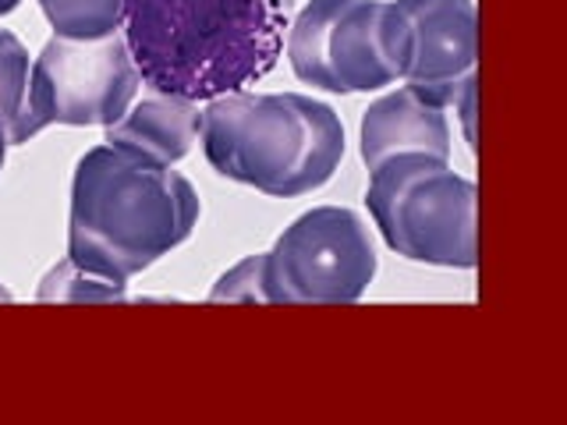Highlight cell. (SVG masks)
<instances>
[{"label":"cell","mask_w":567,"mask_h":425,"mask_svg":"<svg viewBox=\"0 0 567 425\" xmlns=\"http://www.w3.org/2000/svg\"><path fill=\"white\" fill-rule=\"evenodd\" d=\"M295 0H124V43L150 93H241L280 61Z\"/></svg>","instance_id":"obj_1"},{"label":"cell","mask_w":567,"mask_h":425,"mask_svg":"<svg viewBox=\"0 0 567 425\" xmlns=\"http://www.w3.org/2000/svg\"><path fill=\"white\" fill-rule=\"evenodd\" d=\"M199 209V191L185 174L103 142L79 159L71 182L68 259L128 283L188 241Z\"/></svg>","instance_id":"obj_2"},{"label":"cell","mask_w":567,"mask_h":425,"mask_svg":"<svg viewBox=\"0 0 567 425\" xmlns=\"http://www.w3.org/2000/svg\"><path fill=\"white\" fill-rule=\"evenodd\" d=\"M209 167L270 199L323 188L344 159V124L323 100L301 93H224L203 106Z\"/></svg>","instance_id":"obj_3"},{"label":"cell","mask_w":567,"mask_h":425,"mask_svg":"<svg viewBox=\"0 0 567 425\" xmlns=\"http://www.w3.org/2000/svg\"><path fill=\"white\" fill-rule=\"evenodd\" d=\"M369 174L365 206L390 252L472 270L478 262V188L465 174L422 153L390 156Z\"/></svg>","instance_id":"obj_4"},{"label":"cell","mask_w":567,"mask_h":425,"mask_svg":"<svg viewBox=\"0 0 567 425\" xmlns=\"http://www.w3.org/2000/svg\"><path fill=\"white\" fill-rule=\"evenodd\" d=\"M288 61L327 93H377L412 64V25L394 0H309L291 18Z\"/></svg>","instance_id":"obj_5"},{"label":"cell","mask_w":567,"mask_h":425,"mask_svg":"<svg viewBox=\"0 0 567 425\" xmlns=\"http://www.w3.org/2000/svg\"><path fill=\"white\" fill-rule=\"evenodd\" d=\"M138 85L142 75L121 29L100 35V40L53 35L29 68L25 111L11 135V146H22L50 124L111 128L114 121L128 114Z\"/></svg>","instance_id":"obj_6"},{"label":"cell","mask_w":567,"mask_h":425,"mask_svg":"<svg viewBox=\"0 0 567 425\" xmlns=\"http://www.w3.org/2000/svg\"><path fill=\"white\" fill-rule=\"evenodd\" d=\"M377 277V248L354 209L316 206L266 252L270 305H354Z\"/></svg>","instance_id":"obj_7"},{"label":"cell","mask_w":567,"mask_h":425,"mask_svg":"<svg viewBox=\"0 0 567 425\" xmlns=\"http://www.w3.org/2000/svg\"><path fill=\"white\" fill-rule=\"evenodd\" d=\"M412 25V64L401 85L433 106H457L475 85L478 14L472 0H394Z\"/></svg>","instance_id":"obj_8"},{"label":"cell","mask_w":567,"mask_h":425,"mask_svg":"<svg viewBox=\"0 0 567 425\" xmlns=\"http://www.w3.org/2000/svg\"><path fill=\"white\" fill-rule=\"evenodd\" d=\"M359 142L369 170H377L390 156H404V153L447 159L451 156L447 111L425 103L408 85H401L394 93L380 96L377 103H369V111L362 114Z\"/></svg>","instance_id":"obj_9"},{"label":"cell","mask_w":567,"mask_h":425,"mask_svg":"<svg viewBox=\"0 0 567 425\" xmlns=\"http://www.w3.org/2000/svg\"><path fill=\"white\" fill-rule=\"evenodd\" d=\"M203 135V106L185 96L150 93L106 128V146L138 153L156 164H182Z\"/></svg>","instance_id":"obj_10"},{"label":"cell","mask_w":567,"mask_h":425,"mask_svg":"<svg viewBox=\"0 0 567 425\" xmlns=\"http://www.w3.org/2000/svg\"><path fill=\"white\" fill-rule=\"evenodd\" d=\"M53 35L100 40L124 25V0H40Z\"/></svg>","instance_id":"obj_11"},{"label":"cell","mask_w":567,"mask_h":425,"mask_svg":"<svg viewBox=\"0 0 567 425\" xmlns=\"http://www.w3.org/2000/svg\"><path fill=\"white\" fill-rule=\"evenodd\" d=\"M35 298L40 301H75V305H82V301H124V283H114L100 273H89L79 262H71L64 256L43 277Z\"/></svg>","instance_id":"obj_12"},{"label":"cell","mask_w":567,"mask_h":425,"mask_svg":"<svg viewBox=\"0 0 567 425\" xmlns=\"http://www.w3.org/2000/svg\"><path fill=\"white\" fill-rule=\"evenodd\" d=\"M29 50L11 29H0V124H4L8 142L22 121L25 93H29Z\"/></svg>","instance_id":"obj_13"},{"label":"cell","mask_w":567,"mask_h":425,"mask_svg":"<svg viewBox=\"0 0 567 425\" xmlns=\"http://www.w3.org/2000/svg\"><path fill=\"white\" fill-rule=\"evenodd\" d=\"M209 301H238V305H270L266 291V252L241 259L235 270H227L213 283Z\"/></svg>","instance_id":"obj_14"},{"label":"cell","mask_w":567,"mask_h":425,"mask_svg":"<svg viewBox=\"0 0 567 425\" xmlns=\"http://www.w3.org/2000/svg\"><path fill=\"white\" fill-rule=\"evenodd\" d=\"M8 132H4V124H0V170H4V156H8Z\"/></svg>","instance_id":"obj_15"},{"label":"cell","mask_w":567,"mask_h":425,"mask_svg":"<svg viewBox=\"0 0 567 425\" xmlns=\"http://www.w3.org/2000/svg\"><path fill=\"white\" fill-rule=\"evenodd\" d=\"M18 4H22V0H0V14H11Z\"/></svg>","instance_id":"obj_16"},{"label":"cell","mask_w":567,"mask_h":425,"mask_svg":"<svg viewBox=\"0 0 567 425\" xmlns=\"http://www.w3.org/2000/svg\"><path fill=\"white\" fill-rule=\"evenodd\" d=\"M0 301H11V291L8 288H0Z\"/></svg>","instance_id":"obj_17"}]
</instances>
